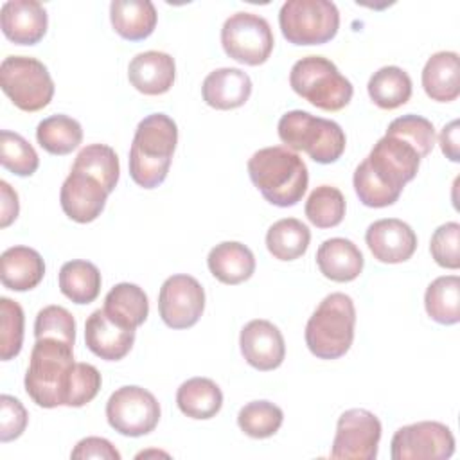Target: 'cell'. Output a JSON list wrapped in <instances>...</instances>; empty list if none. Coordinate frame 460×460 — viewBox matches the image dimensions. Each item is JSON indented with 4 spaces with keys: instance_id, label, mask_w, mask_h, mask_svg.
<instances>
[{
    "instance_id": "6da1fadb",
    "label": "cell",
    "mask_w": 460,
    "mask_h": 460,
    "mask_svg": "<svg viewBox=\"0 0 460 460\" xmlns=\"http://www.w3.org/2000/svg\"><path fill=\"white\" fill-rule=\"evenodd\" d=\"M420 160L413 146L385 133L354 171L352 183L359 201L370 208L394 205L404 185L417 176Z\"/></svg>"
},
{
    "instance_id": "7a4b0ae2",
    "label": "cell",
    "mask_w": 460,
    "mask_h": 460,
    "mask_svg": "<svg viewBox=\"0 0 460 460\" xmlns=\"http://www.w3.org/2000/svg\"><path fill=\"white\" fill-rule=\"evenodd\" d=\"M248 174L262 198L275 207L296 205L309 183V172L304 160L282 146L262 147L248 160Z\"/></svg>"
},
{
    "instance_id": "3957f363",
    "label": "cell",
    "mask_w": 460,
    "mask_h": 460,
    "mask_svg": "<svg viewBox=\"0 0 460 460\" xmlns=\"http://www.w3.org/2000/svg\"><path fill=\"white\" fill-rule=\"evenodd\" d=\"M178 144V126L165 113L144 117L129 149V176L144 189H155L169 174L172 155Z\"/></svg>"
},
{
    "instance_id": "277c9868",
    "label": "cell",
    "mask_w": 460,
    "mask_h": 460,
    "mask_svg": "<svg viewBox=\"0 0 460 460\" xmlns=\"http://www.w3.org/2000/svg\"><path fill=\"white\" fill-rule=\"evenodd\" d=\"M74 367V345L56 338L36 340L23 379L27 395L41 408L65 406Z\"/></svg>"
},
{
    "instance_id": "5b68a950",
    "label": "cell",
    "mask_w": 460,
    "mask_h": 460,
    "mask_svg": "<svg viewBox=\"0 0 460 460\" xmlns=\"http://www.w3.org/2000/svg\"><path fill=\"white\" fill-rule=\"evenodd\" d=\"M356 307L349 295H327L305 325V345L320 359L345 356L354 341Z\"/></svg>"
},
{
    "instance_id": "8992f818",
    "label": "cell",
    "mask_w": 460,
    "mask_h": 460,
    "mask_svg": "<svg viewBox=\"0 0 460 460\" xmlns=\"http://www.w3.org/2000/svg\"><path fill=\"white\" fill-rule=\"evenodd\" d=\"M279 138L291 151H304L316 164H334L345 151L341 126L331 119L314 117L304 110L284 113L277 126Z\"/></svg>"
},
{
    "instance_id": "52a82bcc",
    "label": "cell",
    "mask_w": 460,
    "mask_h": 460,
    "mask_svg": "<svg viewBox=\"0 0 460 460\" xmlns=\"http://www.w3.org/2000/svg\"><path fill=\"white\" fill-rule=\"evenodd\" d=\"M289 84L296 95L323 111L343 110L354 93L352 83L323 56H305L289 72Z\"/></svg>"
},
{
    "instance_id": "ba28073f",
    "label": "cell",
    "mask_w": 460,
    "mask_h": 460,
    "mask_svg": "<svg viewBox=\"0 0 460 460\" xmlns=\"http://www.w3.org/2000/svg\"><path fill=\"white\" fill-rule=\"evenodd\" d=\"M282 36L293 45H322L340 29V11L329 0H288L279 13Z\"/></svg>"
},
{
    "instance_id": "9c48e42d",
    "label": "cell",
    "mask_w": 460,
    "mask_h": 460,
    "mask_svg": "<svg viewBox=\"0 0 460 460\" xmlns=\"http://www.w3.org/2000/svg\"><path fill=\"white\" fill-rule=\"evenodd\" d=\"M0 86L13 104L23 111H40L54 97L49 68L36 58L7 56L0 65Z\"/></svg>"
},
{
    "instance_id": "30bf717a",
    "label": "cell",
    "mask_w": 460,
    "mask_h": 460,
    "mask_svg": "<svg viewBox=\"0 0 460 460\" xmlns=\"http://www.w3.org/2000/svg\"><path fill=\"white\" fill-rule=\"evenodd\" d=\"M221 45L228 58L257 66L271 56L275 38L266 18L253 13H235L221 27Z\"/></svg>"
},
{
    "instance_id": "8fae6325",
    "label": "cell",
    "mask_w": 460,
    "mask_h": 460,
    "mask_svg": "<svg viewBox=\"0 0 460 460\" xmlns=\"http://www.w3.org/2000/svg\"><path fill=\"white\" fill-rule=\"evenodd\" d=\"M160 402L137 385L117 388L106 402L108 424L124 437H142L151 433L160 420Z\"/></svg>"
},
{
    "instance_id": "7c38bea8",
    "label": "cell",
    "mask_w": 460,
    "mask_h": 460,
    "mask_svg": "<svg viewBox=\"0 0 460 460\" xmlns=\"http://www.w3.org/2000/svg\"><path fill=\"white\" fill-rule=\"evenodd\" d=\"M455 453L453 431L437 420L399 428L390 442L394 460H446Z\"/></svg>"
},
{
    "instance_id": "4fadbf2b",
    "label": "cell",
    "mask_w": 460,
    "mask_h": 460,
    "mask_svg": "<svg viewBox=\"0 0 460 460\" xmlns=\"http://www.w3.org/2000/svg\"><path fill=\"white\" fill-rule=\"evenodd\" d=\"M381 440V420L365 408H350L338 417L331 458L374 460Z\"/></svg>"
},
{
    "instance_id": "5bb4252c",
    "label": "cell",
    "mask_w": 460,
    "mask_h": 460,
    "mask_svg": "<svg viewBox=\"0 0 460 460\" xmlns=\"http://www.w3.org/2000/svg\"><path fill=\"white\" fill-rule=\"evenodd\" d=\"M205 309V289L185 273L171 275L158 293V313L171 329H189L198 323Z\"/></svg>"
},
{
    "instance_id": "9a60e30c",
    "label": "cell",
    "mask_w": 460,
    "mask_h": 460,
    "mask_svg": "<svg viewBox=\"0 0 460 460\" xmlns=\"http://www.w3.org/2000/svg\"><path fill=\"white\" fill-rule=\"evenodd\" d=\"M241 354L246 363L261 372L275 370L286 358L284 336L270 320H250L239 334Z\"/></svg>"
},
{
    "instance_id": "2e32d148",
    "label": "cell",
    "mask_w": 460,
    "mask_h": 460,
    "mask_svg": "<svg viewBox=\"0 0 460 460\" xmlns=\"http://www.w3.org/2000/svg\"><path fill=\"white\" fill-rule=\"evenodd\" d=\"M108 190L93 176L70 169L59 190L63 212L75 223L95 221L106 207Z\"/></svg>"
},
{
    "instance_id": "e0dca14e",
    "label": "cell",
    "mask_w": 460,
    "mask_h": 460,
    "mask_svg": "<svg viewBox=\"0 0 460 460\" xmlns=\"http://www.w3.org/2000/svg\"><path fill=\"white\" fill-rule=\"evenodd\" d=\"M365 241L374 259L385 264L404 262L417 250V234L397 217H385L368 225Z\"/></svg>"
},
{
    "instance_id": "ac0fdd59",
    "label": "cell",
    "mask_w": 460,
    "mask_h": 460,
    "mask_svg": "<svg viewBox=\"0 0 460 460\" xmlns=\"http://www.w3.org/2000/svg\"><path fill=\"white\" fill-rule=\"evenodd\" d=\"M0 27L9 41L36 45L47 32L49 16L36 0H7L0 9Z\"/></svg>"
},
{
    "instance_id": "d6986e66",
    "label": "cell",
    "mask_w": 460,
    "mask_h": 460,
    "mask_svg": "<svg viewBox=\"0 0 460 460\" xmlns=\"http://www.w3.org/2000/svg\"><path fill=\"white\" fill-rule=\"evenodd\" d=\"M84 341L90 352L104 361L126 358L135 343V331L113 322L104 309H95L84 323Z\"/></svg>"
},
{
    "instance_id": "ffe728a7",
    "label": "cell",
    "mask_w": 460,
    "mask_h": 460,
    "mask_svg": "<svg viewBox=\"0 0 460 460\" xmlns=\"http://www.w3.org/2000/svg\"><path fill=\"white\" fill-rule=\"evenodd\" d=\"M128 79L144 95H162L174 84V58L160 50L140 52L128 65Z\"/></svg>"
},
{
    "instance_id": "44dd1931",
    "label": "cell",
    "mask_w": 460,
    "mask_h": 460,
    "mask_svg": "<svg viewBox=\"0 0 460 460\" xmlns=\"http://www.w3.org/2000/svg\"><path fill=\"white\" fill-rule=\"evenodd\" d=\"M201 95L214 110H235L250 99L252 79L241 68H216L203 79Z\"/></svg>"
},
{
    "instance_id": "7402d4cb",
    "label": "cell",
    "mask_w": 460,
    "mask_h": 460,
    "mask_svg": "<svg viewBox=\"0 0 460 460\" xmlns=\"http://www.w3.org/2000/svg\"><path fill=\"white\" fill-rule=\"evenodd\" d=\"M316 264L325 279L332 282H350L361 275L365 259L350 239L331 237L318 246Z\"/></svg>"
},
{
    "instance_id": "603a6c76",
    "label": "cell",
    "mask_w": 460,
    "mask_h": 460,
    "mask_svg": "<svg viewBox=\"0 0 460 460\" xmlns=\"http://www.w3.org/2000/svg\"><path fill=\"white\" fill-rule=\"evenodd\" d=\"M45 275L43 257L29 246H11L0 257V279L11 291L34 289Z\"/></svg>"
},
{
    "instance_id": "cb8c5ba5",
    "label": "cell",
    "mask_w": 460,
    "mask_h": 460,
    "mask_svg": "<svg viewBox=\"0 0 460 460\" xmlns=\"http://www.w3.org/2000/svg\"><path fill=\"white\" fill-rule=\"evenodd\" d=\"M422 88L431 101H455L460 95L458 54L453 50L435 52L422 68Z\"/></svg>"
},
{
    "instance_id": "d4e9b609",
    "label": "cell",
    "mask_w": 460,
    "mask_h": 460,
    "mask_svg": "<svg viewBox=\"0 0 460 460\" xmlns=\"http://www.w3.org/2000/svg\"><path fill=\"white\" fill-rule=\"evenodd\" d=\"M210 273L223 284L235 286L248 280L255 271L252 250L239 241H223L216 244L207 257Z\"/></svg>"
},
{
    "instance_id": "484cf974",
    "label": "cell",
    "mask_w": 460,
    "mask_h": 460,
    "mask_svg": "<svg viewBox=\"0 0 460 460\" xmlns=\"http://www.w3.org/2000/svg\"><path fill=\"white\" fill-rule=\"evenodd\" d=\"M110 20L115 32L128 41H140L153 34L158 14L149 0H113Z\"/></svg>"
},
{
    "instance_id": "4316f807",
    "label": "cell",
    "mask_w": 460,
    "mask_h": 460,
    "mask_svg": "<svg viewBox=\"0 0 460 460\" xmlns=\"http://www.w3.org/2000/svg\"><path fill=\"white\" fill-rule=\"evenodd\" d=\"M102 309L113 322L135 331L147 320L149 300L140 286L131 282H119L104 296Z\"/></svg>"
},
{
    "instance_id": "83f0119b",
    "label": "cell",
    "mask_w": 460,
    "mask_h": 460,
    "mask_svg": "<svg viewBox=\"0 0 460 460\" xmlns=\"http://www.w3.org/2000/svg\"><path fill=\"white\" fill-rule=\"evenodd\" d=\"M180 411L196 420H207L219 413L223 406L221 388L208 377H190L176 392Z\"/></svg>"
},
{
    "instance_id": "f1b7e54d",
    "label": "cell",
    "mask_w": 460,
    "mask_h": 460,
    "mask_svg": "<svg viewBox=\"0 0 460 460\" xmlns=\"http://www.w3.org/2000/svg\"><path fill=\"white\" fill-rule=\"evenodd\" d=\"M61 293L74 304L84 305L93 302L101 293V271L99 268L83 259L68 261L61 266L58 275Z\"/></svg>"
},
{
    "instance_id": "f546056e",
    "label": "cell",
    "mask_w": 460,
    "mask_h": 460,
    "mask_svg": "<svg viewBox=\"0 0 460 460\" xmlns=\"http://www.w3.org/2000/svg\"><path fill=\"white\" fill-rule=\"evenodd\" d=\"M311 243V230L296 217L275 221L266 232V248L279 261L302 257Z\"/></svg>"
},
{
    "instance_id": "4dcf8cb0",
    "label": "cell",
    "mask_w": 460,
    "mask_h": 460,
    "mask_svg": "<svg viewBox=\"0 0 460 460\" xmlns=\"http://www.w3.org/2000/svg\"><path fill=\"white\" fill-rule=\"evenodd\" d=\"M367 90L376 106L381 110H395L410 101L411 79L402 68L388 65L370 75Z\"/></svg>"
},
{
    "instance_id": "1f68e13d",
    "label": "cell",
    "mask_w": 460,
    "mask_h": 460,
    "mask_svg": "<svg viewBox=\"0 0 460 460\" xmlns=\"http://www.w3.org/2000/svg\"><path fill=\"white\" fill-rule=\"evenodd\" d=\"M424 307L431 320L440 325H455L460 322V277H437L424 293Z\"/></svg>"
},
{
    "instance_id": "d6a6232c",
    "label": "cell",
    "mask_w": 460,
    "mask_h": 460,
    "mask_svg": "<svg viewBox=\"0 0 460 460\" xmlns=\"http://www.w3.org/2000/svg\"><path fill=\"white\" fill-rule=\"evenodd\" d=\"M38 144L50 155H68L83 142L81 124L63 113L43 119L36 128Z\"/></svg>"
},
{
    "instance_id": "836d02e7",
    "label": "cell",
    "mask_w": 460,
    "mask_h": 460,
    "mask_svg": "<svg viewBox=\"0 0 460 460\" xmlns=\"http://www.w3.org/2000/svg\"><path fill=\"white\" fill-rule=\"evenodd\" d=\"M72 169L93 176L95 180H99L102 183V187L108 192L115 190L119 176H120L119 156H117L115 149L106 144H90V146L83 147L77 153V156L72 164Z\"/></svg>"
},
{
    "instance_id": "e575fe53",
    "label": "cell",
    "mask_w": 460,
    "mask_h": 460,
    "mask_svg": "<svg viewBox=\"0 0 460 460\" xmlns=\"http://www.w3.org/2000/svg\"><path fill=\"white\" fill-rule=\"evenodd\" d=\"M345 198L332 185L316 187L305 201V216L318 228L338 226L345 217Z\"/></svg>"
},
{
    "instance_id": "d590c367",
    "label": "cell",
    "mask_w": 460,
    "mask_h": 460,
    "mask_svg": "<svg viewBox=\"0 0 460 460\" xmlns=\"http://www.w3.org/2000/svg\"><path fill=\"white\" fill-rule=\"evenodd\" d=\"M284 420L282 410L270 401H252L237 413V426L252 438L273 437Z\"/></svg>"
},
{
    "instance_id": "8d00e7d4",
    "label": "cell",
    "mask_w": 460,
    "mask_h": 460,
    "mask_svg": "<svg viewBox=\"0 0 460 460\" xmlns=\"http://www.w3.org/2000/svg\"><path fill=\"white\" fill-rule=\"evenodd\" d=\"M0 164L16 176H31L40 165L36 149L20 133L0 131Z\"/></svg>"
},
{
    "instance_id": "74e56055",
    "label": "cell",
    "mask_w": 460,
    "mask_h": 460,
    "mask_svg": "<svg viewBox=\"0 0 460 460\" xmlns=\"http://www.w3.org/2000/svg\"><path fill=\"white\" fill-rule=\"evenodd\" d=\"M23 309L16 300L0 298V358L9 361L16 358L23 345Z\"/></svg>"
},
{
    "instance_id": "f35d334b",
    "label": "cell",
    "mask_w": 460,
    "mask_h": 460,
    "mask_svg": "<svg viewBox=\"0 0 460 460\" xmlns=\"http://www.w3.org/2000/svg\"><path fill=\"white\" fill-rule=\"evenodd\" d=\"M386 135H395L404 142H408L410 146H413L420 155V158H426L431 153L437 140L433 122L428 120L426 117L413 115V113L394 119L388 124Z\"/></svg>"
},
{
    "instance_id": "ab89813d",
    "label": "cell",
    "mask_w": 460,
    "mask_h": 460,
    "mask_svg": "<svg viewBox=\"0 0 460 460\" xmlns=\"http://www.w3.org/2000/svg\"><path fill=\"white\" fill-rule=\"evenodd\" d=\"M34 338H56L70 345L75 343V320L72 313L61 305L43 307L34 320Z\"/></svg>"
},
{
    "instance_id": "60d3db41",
    "label": "cell",
    "mask_w": 460,
    "mask_h": 460,
    "mask_svg": "<svg viewBox=\"0 0 460 460\" xmlns=\"http://www.w3.org/2000/svg\"><path fill=\"white\" fill-rule=\"evenodd\" d=\"M429 252L435 262L447 270L460 268V225L447 221L440 225L429 241Z\"/></svg>"
},
{
    "instance_id": "b9f144b4",
    "label": "cell",
    "mask_w": 460,
    "mask_h": 460,
    "mask_svg": "<svg viewBox=\"0 0 460 460\" xmlns=\"http://www.w3.org/2000/svg\"><path fill=\"white\" fill-rule=\"evenodd\" d=\"M101 385H102L101 372L93 365L75 363L65 406L81 408V406L88 404L99 394Z\"/></svg>"
},
{
    "instance_id": "7bdbcfd3",
    "label": "cell",
    "mask_w": 460,
    "mask_h": 460,
    "mask_svg": "<svg viewBox=\"0 0 460 460\" xmlns=\"http://www.w3.org/2000/svg\"><path fill=\"white\" fill-rule=\"evenodd\" d=\"M29 413L20 399L2 394L0 395V442H11L25 431Z\"/></svg>"
},
{
    "instance_id": "ee69618b",
    "label": "cell",
    "mask_w": 460,
    "mask_h": 460,
    "mask_svg": "<svg viewBox=\"0 0 460 460\" xmlns=\"http://www.w3.org/2000/svg\"><path fill=\"white\" fill-rule=\"evenodd\" d=\"M74 460H88V458H101V460H120V453L115 446L102 437H86L81 438L70 453Z\"/></svg>"
},
{
    "instance_id": "f6af8a7d",
    "label": "cell",
    "mask_w": 460,
    "mask_h": 460,
    "mask_svg": "<svg viewBox=\"0 0 460 460\" xmlns=\"http://www.w3.org/2000/svg\"><path fill=\"white\" fill-rule=\"evenodd\" d=\"M20 212V201L16 190L5 181H0V226L7 228Z\"/></svg>"
},
{
    "instance_id": "bcb514c9",
    "label": "cell",
    "mask_w": 460,
    "mask_h": 460,
    "mask_svg": "<svg viewBox=\"0 0 460 460\" xmlns=\"http://www.w3.org/2000/svg\"><path fill=\"white\" fill-rule=\"evenodd\" d=\"M458 128H460V124L455 119L442 128L440 137H438L440 149L446 155V158L451 162H460V147H458V131L460 129Z\"/></svg>"
}]
</instances>
